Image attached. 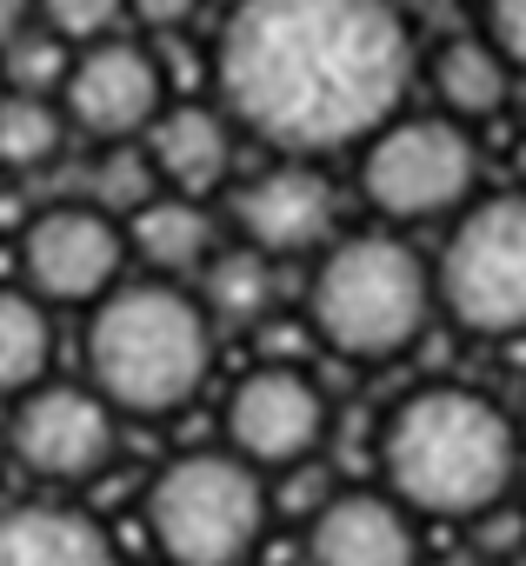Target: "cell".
I'll list each match as a JSON object with an SVG mask.
<instances>
[{
	"label": "cell",
	"mask_w": 526,
	"mask_h": 566,
	"mask_svg": "<svg viewBox=\"0 0 526 566\" xmlns=\"http://www.w3.org/2000/svg\"><path fill=\"white\" fill-rule=\"evenodd\" d=\"M400 0H233L213 34V101L274 160H334L407 107Z\"/></svg>",
	"instance_id": "6da1fadb"
},
{
	"label": "cell",
	"mask_w": 526,
	"mask_h": 566,
	"mask_svg": "<svg viewBox=\"0 0 526 566\" xmlns=\"http://www.w3.org/2000/svg\"><path fill=\"white\" fill-rule=\"evenodd\" d=\"M519 427L499 400L460 380L413 387L380 420V473L387 493L413 520H473L513 500L519 480Z\"/></svg>",
	"instance_id": "7a4b0ae2"
},
{
	"label": "cell",
	"mask_w": 526,
	"mask_h": 566,
	"mask_svg": "<svg viewBox=\"0 0 526 566\" xmlns=\"http://www.w3.org/2000/svg\"><path fill=\"white\" fill-rule=\"evenodd\" d=\"M81 367L120 420L180 413L213 374V321L180 280H120L87 307Z\"/></svg>",
	"instance_id": "3957f363"
},
{
	"label": "cell",
	"mask_w": 526,
	"mask_h": 566,
	"mask_svg": "<svg viewBox=\"0 0 526 566\" xmlns=\"http://www.w3.org/2000/svg\"><path fill=\"white\" fill-rule=\"evenodd\" d=\"M433 266L400 227L334 233L307 273V327L327 354L380 367L433 327Z\"/></svg>",
	"instance_id": "277c9868"
},
{
	"label": "cell",
	"mask_w": 526,
	"mask_h": 566,
	"mask_svg": "<svg viewBox=\"0 0 526 566\" xmlns=\"http://www.w3.org/2000/svg\"><path fill=\"white\" fill-rule=\"evenodd\" d=\"M267 473L227 447L173 453L140 493V526L160 566H246L267 533Z\"/></svg>",
	"instance_id": "5b68a950"
},
{
	"label": "cell",
	"mask_w": 526,
	"mask_h": 566,
	"mask_svg": "<svg viewBox=\"0 0 526 566\" xmlns=\"http://www.w3.org/2000/svg\"><path fill=\"white\" fill-rule=\"evenodd\" d=\"M433 266V307L473 340L526 334V193H473L453 220Z\"/></svg>",
	"instance_id": "8992f818"
},
{
	"label": "cell",
	"mask_w": 526,
	"mask_h": 566,
	"mask_svg": "<svg viewBox=\"0 0 526 566\" xmlns=\"http://www.w3.org/2000/svg\"><path fill=\"white\" fill-rule=\"evenodd\" d=\"M360 193L387 227L453 220L480 193V140L446 114H393L360 140Z\"/></svg>",
	"instance_id": "52a82bcc"
},
{
	"label": "cell",
	"mask_w": 526,
	"mask_h": 566,
	"mask_svg": "<svg viewBox=\"0 0 526 566\" xmlns=\"http://www.w3.org/2000/svg\"><path fill=\"white\" fill-rule=\"evenodd\" d=\"M127 227L94 200L41 207L21 233V287L41 307H94L127 280Z\"/></svg>",
	"instance_id": "ba28073f"
},
{
	"label": "cell",
	"mask_w": 526,
	"mask_h": 566,
	"mask_svg": "<svg viewBox=\"0 0 526 566\" xmlns=\"http://www.w3.org/2000/svg\"><path fill=\"white\" fill-rule=\"evenodd\" d=\"M327 427H334V407H327L320 380L294 360L253 367L227 394V453H240L260 473H294V467L320 460Z\"/></svg>",
	"instance_id": "9c48e42d"
},
{
	"label": "cell",
	"mask_w": 526,
	"mask_h": 566,
	"mask_svg": "<svg viewBox=\"0 0 526 566\" xmlns=\"http://www.w3.org/2000/svg\"><path fill=\"white\" fill-rule=\"evenodd\" d=\"M0 453H14L48 486H81L120 453V413L87 380H41L14 400Z\"/></svg>",
	"instance_id": "30bf717a"
},
{
	"label": "cell",
	"mask_w": 526,
	"mask_h": 566,
	"mask_svg": "<svg viewBox=\"0 0 526 566\" xmlns=\"http://www.w3.org/2000/svg\"><path fill=\"white\" fill-rule=\"evenodd\" d=\"M240 247L281 260H314L334 233H340V193L320 174V160H274L246 180L227 187V220H220Z\"/></svg>",
	"instance_id": "8fae6325"
},
{
	"label": "cell",
	"mask_w": 526,
	"mask_h": 566,
	"mask_svg": "<svg viewBox=\"0 0 526 566\" xmlns=\"http://www.w3.org/2000/svg\"><path fill=\"white\" fill-rule=\"evenodd\" d=\"M54 101L81 140L114 147V140H140L147 120L167 107V74H160L154 48H140L134 34H107V41L74 48Z\"/></svg>",
	"instance_id": "7c38bea8"
},
{
	"label": "cell",
	"mask_w": 526,
	"mask_h": 566,
	"mask_svg": "<svg viewBox=\"0 0 526 566\" xmlns=\"http://www.w3.org/2000/svg\"><path fill=\"white\" fill-rule=\"evenodd\" d=\"M307 566H420V520L387 486L320 493L307 513Z\"/></svg>",
	"instance_id": "4fadbf2b"
},
{
	"label": "cell",
	"mask_w": 526,
	"mask_h": 566,
	"mask_svg": "<svg viewBox=\"0 0 526 566\" xmlns=\"http://www.w3.org/2000/svg\"><path fill=\"white\" fill-rule=\"evenodd\" d=\"M140 154H147L154 180L167 193H187V200L227 193L240 180V127L227 120L220 101H167L147 120Z\"/></svg>",
	"instance_id": "5bb4252c"
},
{
	"label": "cell",
	"mask_w": 526,
	"mask_h": 566,
	"mask_svg": "<svg viewBox=\"0 0 526 566\" xmlns=\"http://www.w3.org/2000/svg\"><path fill=\"white\" fill-rule=\"evenodd\" d=\"M0 566H127L114 533L61 500L0 506Z\"/></svg>",
	"instance_id": "9a60e30c"
},
{
	"label": "cell",
	"mask_w": 526,
	"mask_h": 566,
	"mask_svg": "<svg viewBox=\"0 0 526 566\" xmlns=\"http://www.w3.org/2000/svg\"><path fill=\"white\" fill-rule=\"evenodd\" d=\"M127 260H140L154 280H187V273H200L207 260H213V247H220V213L207 207V200H187V193H147L127 220Z\"/></svg>",
	"instance_id": "2e32d148"
},
{
	"label": "cell",
	"mask_w": 526,
	"mask_h": 566,
	"mask_svg": "<svg viewBox=\"0 0 526 566\" xmlns=\"http://www.w3.org/2000/svg\"><path fill=\"white\" fill-rule=\"evenodd\" d=\"M513 67H506V54L480 34V28H466V34H446L433 54H427V87H433V114H446V120H460V127H480V120H493V114H506V101H513Z\"/></svg>",
	"instance_id": "e0dca14e"
},
{
	"label": "cell",
	"mask_w": 526,
	"mask_h": 566,
	"mask_svg": "<svg viewBox=\"0 0 526 566\" xmlns=\"http://www.w3.org/2000/svg\"><path fill=\"white\" fill-rule=\"evenodd\" d=\"M281 294V280H274V260L267 253H253V247H213V260L200 266V287L193 301L207 307V321H227V327H253V321H267Z\"/></svg>",
	"instance_id": "ac0fdd59"
},
{
	"label": "cell",
	"mask_w": 526,
	"mask_h": 566,
	"mask_svg": "<svg viewBox=\"0 0 526 566\" xmlns=\"http://www.w3.org/2000/svg\"><path fill=\"white\" fill-rule=\"evenodd\" d=\"M67 140H74V127L54 94L0 87V174H41L61 160Z\"/></svg>",
	"instance_id": "d6986e66"
},
{
	"label": "cell",
	"mask_w": 526,
	"mask_h": 566,
	"mask_svg": "<svg viewBox=\"0 0 526 566\" xmlns=\"http://www.w3.org/2000/svg\"><path fill=\"white\" fill-rule=\"evenodd\" d=\"M54 367V321L28 287H0V400H21Z\"/></svg>",
	"instance_id": "ffe728a7"
},
{
	"label": "cell",
	"mask_w": 526,
	"mask_h": 566,
	"mask_svg": "<svg viewBox=\"0 0 526 566\" xmlns=\"http://www.w3.org/2000/svg\"><path fill=\"white\" fill-rule=\"evenodd\" d=\"M147 193H160V180H154V167H147L140 140H114V147H101V154H94V167H87V200H94L101 213L127 220Z\"/></svg>",
	"instance_id": "44dd1931"
},
{
	"label": "cell",
	"mask_w": 526,
	"mask_h": 566,
	"mask_svg": "<svg viewBox=\"0 0 526 566\" xmlns=\"http://www.w3.org/2000/svg\"><path fill=\"white\" fill-rule=\"evenodd\" d=\"M34 21H41L54 41H67V48H87V41H107V34H120V21H127V0H34Z\"/></svg>",
	"instance_id": "7402d4cb"
},
{
	"label": "cell",
	"mask_w": 526,
	"mask_h": 566,
	"mask_svg": "<svg viewBox=\"0 0 526 566\" xmlns=\"http://www.w3.org/2000/svg\"><path fill=\"white\" fill-rule=\"evenodd\" d=\"M480 34L506 54V67L526 81V0H486L480 8Z\"/></svg>",
	"instance_id": "603a6c76"
},
{
	"label": "cell",
	"mask_w": 526,
	"mask_h": 566,
	"mask_svg": "<svg viewBox=\"0 0 526 566\" xmlns=\"http://www.w3.org/2000/svg\"><path fill=\"white\" fill-rule=\"evenodd\" d=\"M200 14V0H127V21L147 28V34H173Z\"/></svg>",
	"instance_id": "cb8c5ba5"
},
{
	"label": "cell",
	"mask_w": 526,
	"mask_h": 566,
	"mask_svg": "<svg viewBox=\"0 0 526 566\" xmlns=\"http://www.w3.org/2000/svg\"><path fill=\"white\" fill-rule=\"evenodd\" d=\"M34 28V0H0V48Z\"/></svg>",
	"instance_id": "d4e9b609"
},
{
	"label": "cell",
	"mask_w": 526,
	"mask_h": 566,
	"mask_svg": "<svg viewBox=\"0 0 526 566\" xmlns=\"http://www.w3.org/2000/svg\"><path fill=\"white\" fill-rule=\"evenodd\" d=\"M513 427H519V447H526V400H519V413H513Z\"/></svg>",
	"instance_id": "484cf974"
},
{
	"label": "cell",
	"mask_w": 526,
	"mask_h": 566,
	"mask_svg": "<svg viewBox=\"0 0 526 566\" xmlns=\"http://www.w3.org/2000/svg\"><path fill=\"white\" fill-rule=\"evenodd\" d=\"M499 566H526V546H519V553H513V559H499Z\"/></svg>",
	"instance_id": "4316f807"
},
{
	"label": "cell",
	"mask_w": 526,
	"mask_h": 566,
	"mask_svg": "<svg viewBox=\"0 0 526 566\" xmlns=\"http://www.w3.org/2000/svg\"><path fill=\"white\" fill-rule=\"evenodd\" d=\"M519 520H526V500H519Z\"/></svg>",
	"instance_id": "83f0119b"
}]
</instances>
